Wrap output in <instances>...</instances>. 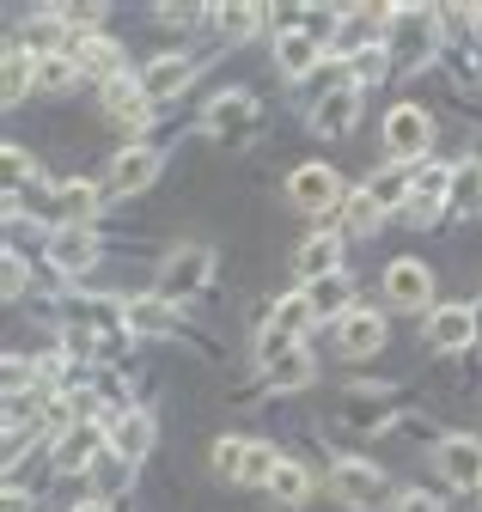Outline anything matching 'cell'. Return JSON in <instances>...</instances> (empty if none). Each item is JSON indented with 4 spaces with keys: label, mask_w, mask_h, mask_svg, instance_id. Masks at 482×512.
<instances>
[{
    "label": "cell",
    "mask_w": 482,
    "mask_h": 512,
    "mask_svg": "<svg viewBox=\"0 0 482 512\" xmlns=\"http://www.w3.org/2000/svg\"><path fill=\"white\" fill-rule=\"evenodd\" d=\"M434 37H440V19H428V13H391V55L403 61V68L428 61Z\"/></svg>",
    "instance_id": "obj_7"
},
{
    "label": "cell",
    "mask_w": 482,
    "mask_h": 512,
    "mask_svg": "<svg viewBox=\"0 0 482 512\" xmlns=\"http://www.w3.org/2000/svg\"><path fill=\"white\" fill-rule=\"evenodd\" d=\"M25 378H31L25 354H7V397H25Z\"/></svg>",
    "instance_id": "obj_36"
},
{
    "label": "cell",
    "mask_w": 482,
    "mask_h": 512,
    "mask_svg": "<svg viewBox=\"0 0 482 512\" xmlns=\"http://www.w3.org/2000/svg\"><path fill=\"white\" fill-rule=\"evenodd\" d=\"M208 135H220L226 147H245L257 135V98L251 92H220L208 104Z\"/></svg>",
    "instance_id": "obj_4"
},
{
    "label": "cell",
    "mask_w": 482,
    "mask_h": 512,
    "mask_svg": "<svg viewBox=\"0 0 482 512\" xmlns=\"http://www.w3.org/2000/svg\"><path fill=\"white\" fill-rule=\"evenodd\" d=\"M31 86H37V55L7 49V80H0V98H7V104H25Z\"/></svg>",
    "instance_id": "obj_27"
},
{
    "label": "cell",
    "mask_w": 482,
    "mask_h": 512,
    "mask_svg": "<svg viewBox=\"0 0 482 512\" xmlns=\"http://www.w3.org/2000/svg\"><path fill=\"white\" fill-rule=\"evenodd\" d=\"M68 55H74V68H80V74H92V80H104V86H110V80H123V49H116L110 37H80Z\"/></svg>",
    "instance_id": "obj_17"
},
{
    "label": "cell",
    "mask_w": 482,
    "mask_h": 512,
    "mask_svg": "<svg viewBox=\"0 0 482 512\" xmlns=\"http://www.w3.org/2000/svg\"><path fill=\"white\" fill-rule=\"evenodd\" d=\"M153 177H159V153L153 147H123L116 165H110V189H116V196H141Z\"/></svg>",
    "instance_id": "obj_13"
},
{
    "label": "cell",
    "mask_w": 482,
    "mask_h": 512,
    "mask_svg": "<svg viewBox=\"0 0 482 512\" xmlns=\"http://www.w3.org/2000/svg\"><path fill=\"white\" fill-rule=\"evenodd\" d=\"M49 202H55V220H62V226H86L98 214V183H86V177L80 183H55Z\"/></svg>",
    "instance_id": "obj_19"
},
{
    "label": "cell",
    "mask_w": 482,
    "mask_h": 512,
    "mask_svg": "<svg viewBox=\"0 0 482 512\" xmlns=\"http://www.w3.org/2000/svg\"><path fill=\"white\" fill-rule=\"evenodd\" d=\"M336 348L354 354V360H360V354H379V348H385V317H379V311H348L342 324H336Z\"/></svg>",
    "instance_id": "obj_14"
},
{
    "label": "cell",
    "mask_w": 482,
    "mask_h": 512,
    "mask_svg": "<svg viewBox=\"0 0 482 512\" xmlns=\"http://www.w3.org/2000/svg\"><path fill=\"white\" fill-rule=\"evenodd\" d=\"M74 512H110V506H104V500H80Z\"/></svg>",
    "instance_id": "obj_40"
},
{
    "label": "cell",
    "mask_w": 482,
    "mask_h": 512,
    "mask_svg": "<svg viewBox=\"0 0 482 512\" xmlns=\"http://www.w3.org/2000/svg\"><path fill=\"white\" fill-rule=\"evenodd\" d=\"M354 116H360V86H342V92H330V98L318 104L312 128H318V135H348Z\"/></svg>",
    "instance_id": "obj_21"
},
{
    "label": "cell",
    "mask_w": 482,
    "mask_h": 512,
    "mask_svg": "<svg viewBox=\"0 0 482 512\" xmlns=\"http://www.w3.org/2000/svg\"><path fill=\"white\" fill-rule=\"evenodd\" d=\"M208 275H214V250H202V244L171 250V256H165V269H159V299H165V305L196 299V293L208 287Z\"/></svg>",
    "instance_id": "obj_2"
},
{
    "label": "cell",
    "mask_w": 482,
    "mask_h": 512,
    "mask_svg": "<svg viewBox=\"0 0 482 512\" xmlns=\"http://www.w3.org/2000/svg\"><path fill=\"white\" fill-rule=\"evenodd\" d=\"M385 299L397 305V311H421L434 299V275L415 263V256H403V263H391L385 269Z\"/></svg>",
    "instance_id": "obj_10"
},
{
    "label": "cell",
    "mask_w": 482,
    "mask_h": 512,
    "mask_svg": "<svg viewBox=\"0 0 482 512\" xmlns=\"http://www.w3.org/2000/svg\"><path fill=\"white\" fill-rule=\"evenodd\" d=\"M190 80H196V61H190V55H159L153 68L141 74V92L159 104V98H177V92H184Z\"/></svg>",
    "instance_id": "obj_18"
},
{
    "label": "cell",
    "mask_w": 482,
    "mask_h": 512,
    "mask_svg": "<svg viewBox=\"0 0 482 512\" xmlns=\"http://www.w3.org/2000/svg\"><path fill=\"white\" fill-rule=\"evenodd\" d=\"M269 494H275L281 506H299V500H306V494H312V476H306V470H299L293 458H281V470L269 476Z\"/></svg>",
    "instance_id": "obj_30"
},
{
    "label": "cell",
    "mask_w": 482,
    "mask_h": 512,
    "mask_svg": "<svg viewBox=\"0 0 482 512\" xmlns=\"http://www.w3.org/2000/svg\"><path fill=\"white\" fill-rule=\"evenodd\" d=\"M281 470V458H275V445L269 439H251V458H245V488H269V476Z\"/></svg>",
    "instance_id": "obj_32"
},
{
    "label": "cell",
    "mask_w": 482,
    "mask_h": 512,
    "mask_svg": "<svg viewBox=\"0 0 482 512\" xmlns=\"http://www.w3.org/2000/svg\"><path fill=\"white\" fill-rule=\"evenodd\" d=\"M397 512H440V500L421 494V488H409V494H397Z\"/></svg>",
    "instance_id": "obj_37"
},
{
    "label": "cell",
    "mask_w": 482,
    "mask_h": 512,
    "mask_svg": "<svg viewBox=\"0 0 482 512\" xmlns=\"http://www.w3.org/2000/svg\"><path fill=\"white\" fill-rule=\"evenodd\" d=\"M299 275H306V287L324 281V275H342V244H336L330 232L306 238V250H299Z\"/></svg>",
    "instance_id": "obj_23"
},
{
    "label": "cell",
    "mask_w": 482,
    "mask_h": 512,
    "mask_svg": "<svg viewBox=\"0 0 482 512\" xmlns=\"http://www.w3.org/2000/svg\"><path fill=\"white\" fill-rule=\"evenodd\" d=\"M476 74H482V43H476Z\"/></svg>",
    "instance_id": "obj_41"
},
{
    "label": "cell",
    "mask_w": 482,
    "mask_h": 512,
    "mask_svg": "<svg viewBox=\"0 0 482 512\" xmlns=\"http://www.w3.org/2000/svg\"><path fill=\"white\" fill-rule=\"evenodd\" d=\"M98 238L86 232V226H55L49 232V256H55V269H62V275H86L92 263H98Z\"/></svg>",
    "instance_id": "obj_12"
},
{
    "label": "cell",
    "mask_w": 482,
    "mask_h": 512,
    "mask_svg": "<svg viewBox=\"0 0 482 512\" xmlns=\"http://www.w3.org/2000/svg\"><path fill=\"white\" fill-rule=\"evenodd\" d=\"M104 110H110L116 128H147L153 98L141 92V80H110V86H104Z\"/></svg>",
    "instance_id": "obj_15"
},
{
    "label": "cell",
    "mask_w": 482,
    "mask_h": 512,
    "mask_svg": "<svg viewBox=\"0 0 482 512\" xmlns=\"http://www.w3.org/2000/svg\"><path fill=\"white\" fill-rule=\"evenodd\" d=\"M74 74H80L74 55H43V61H37V86H43V92H62Z\"/></svg>",
    "instance_id": "obj_34"
},
{
    "label": "cell",
    "mask_w": 482,
    "mask_h": 512,
    "mask_svg": "<svg viewBox=\"0 0 482 512\" xmlns=\"http://www.w3.org/2000/svg\"><path fill=\"white\" fill-rule=\"evenodd\" d=\"M379 37H391V13H348L330 49H336V55H373Z\"/></svg>",
    "instance_id": "obj_16"
},
{
    "label": "cell",
    "mask_w": 482,
    "mask_h": 512,
    "mask_svg": "<svg viewBox=\"0 0 482 512\" xmlns=\"http://www.w3.org/2000/svg\"><path fill=\"white\" fill-rule=\"evenodd\" d=\"M385 415H391V403H348V421L354 427H379Z\"/></svg>",
    "instance_id": "obj_35"
},
{
    "label": "cell",
    "mask_w": 482,
    "mask_h": 512,
    "mask_svg": "<svg viewBox=\"0 0 482 512\" xmlns=\"http://www.w3.org/2000/svg\"><path fill=\"white\" fill-rule=\"evenodd\" d=\"M446 208H452V214H482V159H470V165H452Z\"/></svg>",
    "instance_id": "obj_25"
},
{
    "label": "cell",
    "mask_w": 482,
    "mask_h": 512,
    "mask_svg": "<svg viewBox=\"0 0 482 512\" xmlns=\"http://www.w3.org/2000/svg\"><path fill=\"white\" fill-rule=\"evenodd\" d=\"M470 342H476V311H470V305H434V311H428V348L458 354V348H470Z\"/></svg>",
    "instance_id": "obj_11"
},
{
    "label": "cell",
    "mask_w": 482,
    "mask_h": 512,
    "mask_svg": "<svg viewBox=\"0 0 482 512\" xmlns=\"http://www.w3.org/2000/svg\"><path fill=\"white\" fill-rule=\"evenodd\" d=\"M306 299H312V311H318V324H324V317H330V324H342L354 287H348V275H324V281H312V287H306Z\"/></svg>",
    "instance_id": "obj_24"
},
{
    "label": "cell",
    "mask_w": 482,
    "mask_h": 512,
    "mask_svg": "<svg viewBox=\"0 0 482 512\" xmlns=\"http://www.w3.org/2000/svg\"><path fill=\"white\" fill-rule=\"evenodd\" d=\"M196 19H202L196 7H159V25H177V31H190Z\"/></svg>",
    "instance_id": "obj_38"
},
{
    "label": "cell",
    "mask_w": 482,
    "mask_h": 512,
    "mask_svg": "<svg viewBox=\"0 0 482 512\" xmlns=\"http://www.w3.org/2000/svg\"><path fill=\"white\" fill-rule=\"evenodd\" d=\"M367 196H373L379 208H397V202H409V196H415V165H391V171L367 177Z\"/></svg>",
    "instance_id": "obj_26"
},
{
    "label": "cell",
    "mask_w": 482,
    "mask_h": 512,
    "mask_svg": "<svg viewBox=\"0 0 482 512\" xmlns=\"http://www.w3.org/2000/svg\"><path fill=\"white\" fill-rule=\"evenodd\" d=\"M257 25H263V13H257V7H220V13H214V31H220L226 43H238V37H251Z\"/></svg>",
    "instance_id": "obj_31"
},
{
    "label": "cell",
    "mask_w": 482,
    "mask_h": 512,
    "mask_svg": "<svg viewBox=\"0 0 482 512\" xmlns=\"http://www.w3.org/2000/svg\"><path fill=\"white\" fill-rule=\"evenodd\" d=\"M129 330H141V336H177L184 324L165 311V299H147V305H129Z\"/></svg>",
    "instance_id": "obj_28"
},
{
    "label": "cell",
    "mask_w": 482,
    "mask_h": 512,
    "mask_svg": "<svg viewBox=\"0 0 482 512\" xmlns=\"http://www.w3.org/2000/svg\"><path fill=\"white\" fill-rule=\"evenodd\" d=\"M245 458H251V439H214V476L220 482H245Z\"/></svg>",
    "instance_id": "obj_29"
},
{
    "label": "cell",
    "mask_w": 482,
    "mask_h": 512,
    "mask_svg": "<svg viewBox=\"0 0 482 512\" xmlns=\"http://www.w3.org/2000/svg\"><path fill=\"white\" fill-rule=\"evenodd\" d=\"M318 55H324V43H312L306 31H281V37H275V61H281V74H293V80L312 74Z\"/></svg>",
    "instance_id": "obj_22"
},
{
    "label": "cell",
    "mask_w": 482,
    "mask_h": 512,
    "mask_svg": "<svg viewBox=\"0 0 482 512\" xmlns=\"http://www.w3.org/2000/svg\"><path fill=\"white\" fill-rule=\"evenodd\" d=\"M98 452H110V427H98V421H68L62 439H55V470H62V476L92 470Z\"/></svg>",
    "instance_id": "obj_5"
},
{
    "label": "cell",
    "mask_w": 482,
    "mask_h": 512,
    "mask_svg": "<svg viewBox=\"0 0 482 512\" xmlns=\"http://www.w3.org/2000/svg\"><path fill=\"white\" fill-rule=\"evenodd\" d=\"M440 476H446L452 488H482V439L446 433V439H440Z\"/></svg>",
    "instance_id": "obj_9"
},
{
    "label": "cell",
    "mask_w": 482,
    "mask_h": 512,
    "mask_svg": "<svg viewBox=\"0 0 482 512\" xmlns=\"http://www.w3.org/2000/svg\"><path fill=\"white\" fill-rule=\"evenodd\" d=\"M330 494H336L342 506H379V500H385V476H379L367 458H342V464L330 470Z\"/></svg>",
    "instance_id": "obj_6"
},
{
    "label": "cell",
    "mask_w": 482,
    "mask_h": 512,
    "mask_svg": "<svg viewBox=\"0 0 482 512\" xmlns=\"http://www.w3.org/2000/svg\"><path fill=\"white\" fill-rule=\"evenodd\" d=\"M287 202L299 208V214H318V220H336L342 214V177L330 171V165H299L293 177H287Z\"/></svg>",
    "instance_id": "obj_1"
},
{
    "label": "cell",
    "mask_w": 482,
    "mask_h": 512,
    "mask_svg": "<svg viewBox=\"0 0 482 512\" xmlns=\"http://www.w3.org/2000/svg\"><path fill=\"white\" fill-rule=\"evenodd\" d=\"M428 141H434V116L421 110V104H397L385 116V153H391V165H421Z\"/></svg>",
    "instance_id": "obj_3"
},
{
    "label": "cell",
    "mask_w": 482,
    "mask_h": 512,
    "mask_svg": "<svg viewBox=\"0 0 482 512\" xmlns=\"http://www.w3.org/2000/svg\"><path fill=\"white\" fill-rule=\"evenodd\" d=\"M147 452H153V415H147V409L116 415V421H110V458L123 464V470H135Z\"/></svg>",
    "instance_id": "obj_8"
},
{
    "label": "cell",
    "mask_w": 482,
    "mask_h": 512,
    "mask_svg": "<svg viewBox=\"0 0 482 512\" xmlns=\"http://www.w3.org/2000/svg\"><path fill=\"white\" fill-rule=\"evenodd\" d=\"M312 378H318V366H312L306 348H293V354H281V360L263 366V384H269V391H306Z\"/></svg>",
    "instance_id": "obj_20"
},
{
    "label": "cell",
    "mask_w": 482,
    "mask_h": 512,
    "mask_svg": "<svg viewBox=\"0 0 482 512\" xmlns=\"http://www.w3.org/2000/svg\"><path fill=\"white\" fill-rule=\"evenodd\" d=\"M379 214H385V208H379V202L367 196V189L342 202V226H348V232H373V226H379Z\"/></svg>",
    "instance_id": "obj_33"
},
{
    "label": "cell",
    "mask_w": 482,
    "mask_h": 512,
    "mask_svg": "<svg viewBox=\"0 0 482 512\" xmlns=\"http://www.w3.org/2000/svg\"><path fill=\"white\" fill-rule=\"evenodd\" d=\"M25 293V263H19V250L7 256V299H19Z\"/></svg>",
    "instance_id": "obj_39"
}]
</instances>
